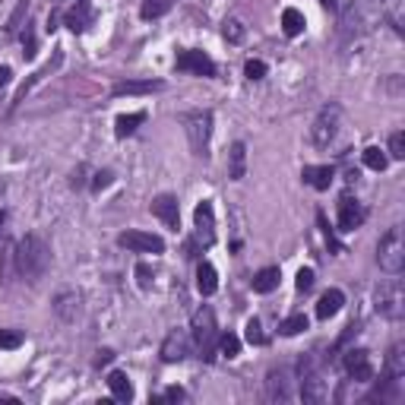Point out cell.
<instances>
[{"instance_id":"cell-29","label":"cell","mask_w":405,"mask_h":405,"mask_svg":"<svg viewBox=\"0 0 405 405\" xmlns=\"http://www.w3.org/2000/svg\"><path fill=\"white\" fill-rule=\"evenodd\" d=\"M304 25H307V22H304V13L295 10V6H285V10H282V32H285V35L297 38L304 32Z\"/></svg>"},{"instance_id":"cell-4","label":"cell","mask_w":405,"mask_h":405,"mask_svg":"<svg viewBox=\"0 0 405 405\" xmlns=\"http://www.w3.org/2000/svg\"><path fill=\"white\" fill-rule=\"evenodd\" d=\"M297 380H301V399L310 405H320L329 399V383L323 380V371H320V361L314 354H304L297 361Z\"/></svg>"},{"instance_id":"cell-10","label":"cell","mask_w":405,"mask_h":405,"mask_svg":"<svg viewBox=\"0 0 405 405\" xmlns=\"http://www.w3.org/2000/svg\"><path fill=\"white\" fill-rule=\"evenodd\" d=\"M117 244L120 247H127V250H133V253H165V240L158 238V234H152V231H124V234H117Z\"/></svg>"},{"instance_id":"cell-49","label":"cell","mask_w":405,"mask_h":405,"mask_svg":"<svg viewBox=\"0 0 405 405\" xmlns=\"http://www.w3.org/2000/svg\"><path fill=\"white\" fill-rule=\"evenodd\" d=\"M0 402H19L16 396H6V392H0Z\"/></svg>"},{"instance_id":"cell-45","label":"cell","mask_w":405,"mask_h":405,"mask_svg":"<svg viewBox=\"0 0 405 405\" xmlns=\"http://www.w3.org/2000/svg\"><path fill=\"white\" fill-rule=\"evenodd\" d=\"M29 10V0H22V4H19V10L13 13V19H10V25H6V32H16V25H19V16H22V13Z\"/></svg>"},{"instance_id":"cell-48","label":"cell","mask_w":405,"mask_h":405,"mask_svg":"<svg viewBox=\"0 0 405 405\" xmlns=\"http://www.w3.org/2000/svg\"><path fill=\"white\" fill-rule=\"evenodd\" d=\"M111 358H114V352H108V348H105V352H98V364H108Z\"/></svg>"},{"instance_id":"cell-39","label":"cell","mask_w":405,"mask_h":405,"mask_svg":"<svg viewBox=\"0 0 405 405\" xmlns=\"http://www.w3.org/2000/svg\"><path fill=\"white\" fill-rule=\"evenodd\" d=\"M390 158H405V133L396 130L390 136Z\"/></svg>"},{"instance_id":"cell-44","label":"cell","mask_w":405,"mask_h":405,"mask_svg":"<svg viewBox=\"0 0 405 405\" xmlns=\"http://www.w3.org/2000/svg\"><path fill=\"white\" fill-rule=\"evenodd\" d=\"M162 399H165V402H184V399H187V392H184L181 386H168V390L162 392Z\"/></svg>"},{"instance_id":"cell-11","label":"cell","mask_w":405,"mask_h":405,"mask_svg":"<svg viewBox=\"0 0 405 405\" xmlns=\"http://www.w3.org/2000/svg\"><path fill=\"white\" fill-rule=\"evenodd\" d=\"M174 67L181 70V73H193V76H215V60L206 54V51H181L174 60Z\"/></svg>"},{"instance_id":"cell-12","label":"cell","mask_w":405,"mask_h":405,"mask_svg":"<svg viewBox=\"0 0 405 405\" xmlns=\"http://www.w3.org/2000/svg\"><path fill=\"white\" fill-rule=\"evenodd\" d=\"M193 228H196V244L212 247L215 244V209L209 200H202L200 206L193 209Z\"/></svg>"},{"instance_id":"cell-41","label":"cell","mask_w":405,"mask_h":405,"mask_svg":"<svg viewBox=\"0 0 405 405\" xmlns=\"http://www.w3.org/2000/svg\"><path fill=\"white\" fill-rule=\"evenodd\" d=\"M22 57H25V60H32V57H35L38 54V44H35V35H32V29H25L22 32Z\"/></svg>"},{"instance_id":"cell-27","label":"cell","mask_w":405,"mask_h":405,"mask_svg":"<svg viewBox=\"0 0 405 405\" xmlns=\"http://www.w3.org/2000/svg\"><path fill=\"white\" fill-rule=\"evenodd\" d=\"M16 272V244L10 238L0 240V278L10 282V276Z\"/></svg>"},{"instance_id":"cell-1","label":"cell","mask_w":405,"mask_h":405,"mask_svg":"<svg viewBox=\"0 0 405 405\" xmlns=\"http://www.w3.org/2000/svg\"><path fill=\"white\" fill-rule=\"evenodd\" d=\"M377 22H390L396 35H402V0H354L342 16V44L358 41Z\"/></svg>"},{"instance_id":"cell-50","label":"cell","mask_w":405,"mask_h":405,"mask_svg":"<svg viewBox=\"0 0 405 405\" xmlns=\"http://www.w3.org/2000/svg\"><path fill=\"white\" fill-rule=\"evenodd\" d=\"M4 193H6V184L0 181V209H4Z\"/></svg>"},{"instance_id":"cell-42","label":"cell","mask_w":405,"mask_h":405,"mask_svg":"<svg viewBox=\"0 0 405 405\" xmlns=\"http://www.w3.org/2000/svg\"><path fill=\"white\" fill-rule=\"evenodd\" d=\"M111 181H114L111 171H98V174H95V181H92V190H95V193H101V190H105Z\"/></svg>"},{"instance_id":"cell-31","label":"cell","mask_w":405,"mask_h":405,"mask_svg":"<svg viewBox=\"0 0 405 405\" xmlns=\"http://www.w3.org/2000/svg\"><path fill=\"white\" fill-rule=\"evenodd\" d=\"M307 326H310V320L304 314H291V316H285V320L278 323V333H282V335H297V333H304Z\"/></svg>"},{"instance_id":"cell-24","label":"cell","mask_w":405,"mask_h":405,"mask_svg":"<svg viewBox=\"0 0 405 405\" xmlns=\"http://www.w3.org/2000/svg\"><path fill=\"white\" fill-rule=\"evenodd\" d=\"M342 304H345V295H342L339 288H329L326 295L316 301V316H320V320H329V316H335L342 310Z\"/></svg>"},{"instance_id":"cell-25","label":"cell","mask_w":405,"mask_h":405,"mask_svg":"<svg viewBox=\"0 0 405 405\" xmlns=\"http://www.w3.org/2000/svg\"><path fill=\"white\" fill-rule=\"evenodd\" d=\"M143 124H146V111L117 114V120H114V136H117V139H124V136H130V133H136Z\"/></svg>"},{"instance_id":"cell-51","label":"cell","mask_w":405,"mask_h":405,"mask_svg":"<svg viewBox=\"0 0 405 405\" xmlns=\"http://www.w3.org/2000/svg\"><path fill=\"white\" fill-rule=\"evenodd\" d=\"M4 221H6V212H4V209H0V228H4Z\"/></svg>"},{"instance_id":"cell-23","label":"cell","mask_w":405,"mask_h":405,"mask_svg":"<svg viewBox=\"0 0 405 405\" xmlns=\"http://www.w3.org/2000/svg\"><path fill=\"white\" fill-rule=\"evenodd\" d=\"M108 390H111V396L117 399V402H130L133 399V383H130V377H127L124 371L108 373Z\"/></svg>"},{"instance_id":"cell-8","label":"cell","mask_w":405,"mask_h":405,"mask_svg":"<svg viewBox=\"0 0 405 405\" xmlns=\"http://www.w3.org/2000/svg\"><path fill=\"white\" fill-rule=\"evenodd\" d=\"M373 307H377V314L386 316V320H402V314H405L402 282H399V278L380 282L377 291H373Z\"/></svg>"},{"instance_id":"cell-6","label":"cell","mask_w":405,"mask_h":405,"mask_svg":"<svg viewBox=\"0 0 405 405\" xmlns=\"http://www.w3.org/2000/svg\"><path fill=\"white\" fill-rule=\"evenodd\" d=\"M377 263L386 276H399L405 266V240H402V228L392 225L390 231L380 238L377 244Z\"/></svg>"},{"instance_id":"cell-21","label":"cell","mask_w":405,"mask_h":405,"mask_svg":"<svg viewBox=\"0 0 405 405\" xmlns=\"http://www.w3.org/2000/svg\"><path fill=\"white\" fill-rule=\"evenodd\" d=\"M196 288H200L202 297H212L215 291H219V272H215V266L209 263V259H202V263L196 266Z\"/></svg>"},{"instance_id":"cell-38","label":"cell","mask_w":405,"mask_h":405,"mask_svg":"<svg viewBox=\"0 0 405 405\" xmlns=\"http://www.w3.org/2000/svg\"><path fill=\"white\" fill-rule=\"evenodd\" d=\"M22 345V333L19 329H0V348H6V352H13V348Z\"/></svg>"},{"instance_id":"cell-30","label":"cell","mask_w":405,"mask_h":405,"mask_svg":"<svg viewBox=\"0 0 405 405\" xmlns=\"http://www.w3.org/2000/svg\"><path fill=\"white\" fill-rule=\"evenodd\" d=\"M361 158H364V165L371 171H386V165H390V155H386L380 146H367V149L361 152Z\"/></svg>"},{"instance_id":"cell-9","label":"cell","mask_w":405,"mask_h":405,"mask_svg":"<svg viewBox=\"0 0 405 405\" xmlns=\"http://www.w3.org/2000/svg\"><path fill=\"white\" fill-rule=\"evenodd\" d=\"M342 367H345L348 380H354V383H373V364H371V354L364 352V348H348L345 358H342Z\"/></svg>"},{"instance_id":"cell-3","label":"cell","mask_w":405,"mask_h":405,"mask_svg":"<svg viewBox=\"0 0 405 405\" xmlns=\"http://www.w3.org/2000/svg\"><path fill=\"white\" fill-rule=\"evenodd\" d=\"M339 124H342V105L339 101H326L307 130L310 146L314 149H329L335 143V136H339Z\"/></svg>"},{"instance_id":"cell-14","label":"cell","mask_w":405,"mask_h":405,"mask_svg":"<svg viewBox=\"0 0 405 405\" xmlns=\"http://www.w3.org/2000/svg\"><path fill=\"white\" fill-rule=\"evenodd\" d=\"M364 219H367L364 202L352 200L348 193L342 196L339 200V231H358V228L364 225Z\"/></svg>"},{"instance_id":"cell-17","label":"cell","mask_w":405,"mask_h":405,"mask_svg":"<svg viewBox=\"0 0 405 405\" xmlns=\"http://www.w3.org/2000/svg\"><path fill=\"white\" fill-rule=\"evenodd\" d=\"M79 310H82V297L76 295L73 288H67V291H57V297H54V314L60 316L63 323H76V316H79Z\"/></svg>"},{"instance_id":"cell-20","label":"cell","mask_w":405,"mask_h":405,"mask_svg":"<svg viewBox=\"0 0 405 405\" xmlns=\"http://www.w3.org/2000/svg\"><path fill=\"white\" fill-rule=\"evenodd\" d=\"M165 89L162 79H124V82H114L111 95L120 98V95H146V92H158Z\"/></svg>"},{"instance_id":"cell-15","label":"cell","mask_w":405,"mask_h":405,"mask_svg":"<svg viewBox=\"0 0 405 405\" xmlns=\"http://www.w3.org/2000/svg\"><path fill=\"white\" fill-rule=\"evenodd\" d=\"M190 354V335L181 333V329H171L162 342V361L165 364H177Z\"/></svg>"},{"instance_id":"cell-46","label":"cell","mask_w":405,"mask_h":405,"mask_svg":"<svg viewBox=\"0 0 405 405\" xmlns=\"http://www.w3.org/2000/svg\"><path fill=\"white\" fill-rule=\"evenodd\" d=\"M10 79H13V70L0 63V89H4V86H10Z\"/></svg>"},{"instance_id":"cell-7","label":"cell","mask_w":405,"mask_h":405,"mask_svg":"<svg viewBox=\"0 0 405 405\" xmlns=\"http://www.w3.org/2000/svg\"><path fill=\"white\" fill-rule=\"evenodd\" d=\"M184 130H187L190 149L196 158L209 155V139H212V111H190L184 114Z\"/></svg>"},{"instance_id":"cell-47","label":"cell","mask_w":405,"mask_h":405,"mask_svg":"<svg viewBox=\"0 0 405 405\" xmlns=\"http://www.w3.org/2000/svg\"><path fill=\"white\" fill-rule=\"evenodd\" d=\"M320 4H323V10H329V13L339 10V0H320Z\"/></svg>"},{"instance_id":"cell-2","label":"cell","mask_w":405,"mask_h":405,"mask_svg":"<svg viewBox=\"0 0 405 405\" xmlns=\"http://www.w3.org/2000/svg\"><path fill=\"white\" fill-rule=\"evenodd\" d=\"M51 266V247L41 234H25L16 244V272L29 285H38Z\"/></svg>"},{"instance_id":"cell-13","label":"cell","mask_w":405,"mask_h":405,"mask_svg":"<svg viewBox=\"0 0 405 405\" xmlns=\"http://www.w3.org/2000/svg\"><path fill=\"white\" fill-rule=\"evenodd\" d=\"M266 399H269V402H288L291 399V371L288 367H269V373H266Z\"/></svg>"},{"instance_id":"cell-43","label":"cell","mask_w":405,"mask_h":405,"mask_svg":"<svg viewBox=\"0 0 405 405\" xmlns=\"http://www.w3.org/2000/svg\"><path fill=\"white\" fill-rule=\"evenodd\" d=\"M136 282H139V288H149V285H152V269L146 263L136 266Z\"/></svg>"},{"instance_id":"cell-18","label":"cell","mask_w":405,"mask_h":405,"mask_svg":"<svg viewBox=\"0 0 405 405\" xmlns=\"http://www.w3.org/2000/svg\"><path fill=\"white\" fill-rule=\"evenodd\" d=\"M92 19H95L92 4H89V0H76V6H73V10H67V16H63V25L79 35V32H86L89 25H92Z\"/></svg>"},{"instance_id":"cell-28","label":"cell","mask_w":405,"mask_h":405,"mask_svg":"<svg viewBox=\"0 0 405 405\" xmlns=\"http://www.w3.org/2000/svg\"><path fill=\"white\" fill-rule=\"evenodd\" d=\"M386 377H396V380L405 377V345L402 342H396V345L390 348V354H386Z\"/></svg>"},{"instance_id":"cell-40","label":"cell","mask_w":405,"mask_h":405,"mask_svg":"<svg viewBox=\"0 0 405 405\" xmlns=\"http://www.w3.org/2000/svg\"><path fill=\"white\" fill-rule=\"evenodd\" d=\"M295 288L297 291H310V288H314V269H307V266H304V269H297Z\"/></svg>"},{"instance_id":"cell-34","label":"cell","mask_w":405,"mask_h":405,"mask_svg":"<svg viewBox=\"0 0 405 405\" xmlns=\"http://www.w3.org/2000/svg\"><path fill=\"white\" fill-rule=\"evenodd\" d=\"M221 35H225V41H231V44L244 41V22H240V19H225Z\"/></svg>"},{"instance_id":"cell-33","label":"cell","mask_w":405,"mask_h":405,"mask_svg":"<svg viewBox=\"0 0 405 405\" xmlns=\"http://www.w3.org/2000/svg\"><path fill=\"white\" fill-rule=\"evenodd\" d=\"M215 348H219V352L225 354L228 361H231V358H238V354H240V339H238V335H234V333H225V335H219V342H215Z\"/></svg>"},{"instance_id":"cell-16","label":"cell","mask_w":405,"mask_h":405,"mask_svg":"<svg viewBox=\"0 0 405 405\" xmlns=\"http://www.w3.org/2000/svg\"><path fill=\"white\" fill-rule=\"evenodd\" d=\"M152 215H155V219H162L171 231H177V228H181V206H177V196L158 193L155 200H152Z\"/></svg>"},{"instance_id":"cell-5","label":"cell","mask_w":405,"mask_h":405,"mask_svg":"<svg viewBox=\"0 0 405 405\" xmlns=\"http://www.w3.org/2000/svg\"><path fill=\"white\" fill-rule=\"evenodd\" d=\"M190 339L196 342V352L202 361L215 358V342H219V329H215V314L212 307H200L190 323Z\"/></svg>"},{"instance_id":"cell-37","label":"cell","mask_w":405,"mask_h":405,"mask_svg":"<svg viewBox=\"0 0 405 405\" xmlns=\"http://www.w3.org/2000/svg\"><path fill=\"white\" fill-rule=\"evenodd\" d=\"M266 73H269V67H266L263 60H257V57H250V60L244 63V76H247V79L257 82V79H263Z\"/></svg>"},{"instance_id":"cell-22","label":"cell","mask_w":405,"mask_h":405,"mask_svg":"<svg viewBox=\"0 0 405 405\" xmlns=\"http://www.w3.org/2000/svg\"><path fill=\"white\" fill-rule=\"evenodd\" d=\"M244 174H247V146L234 143L231 152H228V177L231 181H244Z\"/></svg>"},{"instance_id":"cell-36","label":"cell","mask_w":405,"mask_h":405,"mask_svg":"<svg viewBox=\"0 0 405 405\" xmlns=\"http://www.w3.org/2000/svg\"><path fill=\"white\" fill-rule=\"evenodd\" d=\"M244 339L250 342V345H266V333H263V326H259L257 316H253V320H247V326H244Z\"/></svg>"},{"instance_id":"cell-32","label":"cell","mask_w":405,"mask_h":405,"mask_svg":"<svg viewBox=\"0 0 405 405\" xmlns=\"http://www.w3.org/2000/svg\"><path fill=\"white\" fill-rule=\"evenodd\" d=\"M168 10H171V0H143L139 16H143V19H158V16H165Z\"/></svg>"},{"instance_id":"cell-19","label":"cell","mask_w":405,"mask_h":405,"mask_svg":"<svg viewBox=\"0 0 405 405\" xmlns=\"http://www.w3.org/2000/svg\"><path fill=\"white\" fill-rule=\"evenodd\" d=\"M333 177H335L333 165H304V171H301V181L314 190H329Z\"/></svg>"},{"instance_id":"cell-35","label":"cell","mask_w":405,"mask_h":405,"mask_svg":"<svg viewBox=\"0 0 405 405\" xmlns=\"http://www.w3.org/2000/svg\"><path fill=\"white\" fill-rule=\"evenodd\" d=\"M316 221H320V228H323V238H326V244H329V250L333 253H345V247L335 240V231L329 228V221H326V212H316Z\"/></svg>"},{"instance_id":"cell-26","label":"cell","mask_w":405,"mask_h":405,"mask_svg":"<svg viewBox=\"0 0 405 405\" xmlns=\"http://www.w3.org/2000/svg\"><path fill=\"white\" fill-rule=\"evenodd\" d=\"M278 278H282L278 266H266V269H259L257 276H253V291H257V295H269V291L278 288Z\"/></svg>"}]
</instances>
